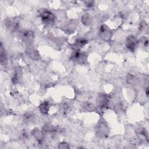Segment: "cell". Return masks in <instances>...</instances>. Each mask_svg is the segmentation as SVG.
I'll return each instance as SVG.
<instances>
[{"label": "cell", "mask_w": 149, "mask_h": 149, "mask_svg": "<svg viewBox=\"0 0 149 149\" xmlns=\"http://www.w3.org/2000/svg\"><path fill=\"white\" fill-rule=\"evenodd\" d=\"M41 17L42 20L46 24H51L54 20V15L49 11L45 10L41 13Z\"/></svg>", "instance_id": "cell-1"}, {"label": "cell", "mask_w": 149, "mask_h": 149, "mask_svg": "<svg viewBox=\"0 0 149 149\" xmlns=\"http://www.w3.org/2000/svg\"><path fill=\"white\" fill-rule=\"evenodd\" d=\"M137 41L136 38L133 36H130L127 38L126 40V46L127 47L132 51H133L136 46Z\"/></svg>", "instance_id": "cell-2"}, {"label": "cell", "mask_w": 149, "mask_h": 149, "mask_svg": "<svg viewBox=\"0 0 149 149\" xmlns=\"http://www.w3.org/2000/svg\"><path fill=\"white\" fill-rule=\"evenodd\" d=\"M84 55L83 53L80 52V51H76L73 52L72 55V58L74 61H81L84 60Z\"/></svg>", "instance_id": "cell-3"}, {"label": "cell", "mask_w": 149, "mask_h": 149, "mask_svg": "<svg viewBox=\"0 0 149 149\" xmlns=\"http://www.w3.org/2000/svg\"><path fill=\"white\" fill-rule=\"evenodd\" d=\"M40 110L42 113H47L48 110V105L47 102L42 103L40 107Z\"/></svg>", "instance_id": "cell-4"}]
</instances>
